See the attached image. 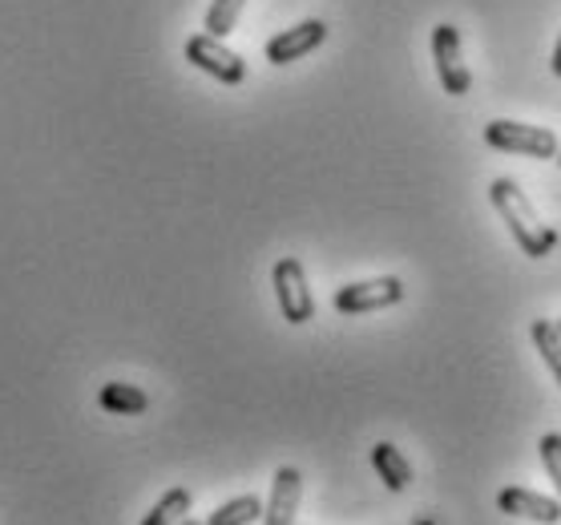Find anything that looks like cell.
Wrapping results in <instances>:
<instances>
[{"label": "cell", "mask_w": 561, "mask_h": 525, "mask_svg": "<svg viewBox=\"0 0 561 525\" xmlns=\"http://www.w3.org/2000/svg\"><path fill=\"white\" fill-rule=\"evenodd\" d=\"M182 525H206V522H194V517H182Z\"/></svg>", "instance_id": "ac0fdd59"}, {"label": "cell", "mask_w": 561, "mask_h": 525, "mask_svg": "<svg viewBox=\"0 0 561 525\" xmlns=\"http://www.w3.org/2000/svg\"><path fill=\"white\" fill-rule=\"evenodd\" d=\"M549 69H553V78H561V33H558V45H553V57H549Z\"/></svg>", "instance_id": "e0dca14e"}, {"label": "cell", "mask_w": 561, "mask_h": 525, "mask_svg": "<svg viewBox=\"0 0 561 525\" xmlns=\"http://www.w3.org/2000/svg\"><path fill=\"white\" fill-rule=\"evenodd\" d=\"M191 501H194V493L186 486L167 489L162 498L153 501L150 513H146V517H141L138 525H182V517L191 513Z\"/></svg>", "instance_id": "7c38bea8"}, {"label": "cell", "mask_w": 561, "mask_h": 525, "mask_svg": "<svg viewBox=\"0 0 561 525\" xmlns=\"http://www.w3.org/2000/svg\"><path fill=\"white\" fill-rule=\"evenodd\" d=\"M489 203H493L501 222L510 227L513 243L522 247L525 259H546L549 251L558 247V231L537 215V206L529 203V194H525L513 179L489 182Z\"/></svg>", "instance_id": "6da1fadb"}, {"label": "cell", "mask_w": 561, "mask_h": 525, "mask_svg": "<svg viewBox=\"0 0 561 525\" xmlns=\"http://www.w3.org/2000/svg\"><path fill=\"white\" fill-rule=\"evenodd\" d=\"M247 0H210V9H206V21H203V33L210 37H230L234 25H239V16H243Z\"/></svg>", "instance_id": "9a60e30c"}, {"label": "cell", "mask_w": 561, "mask_h": 525, "mask_svg": "<svg viewBox=\"0 0 561 525\" xmlns=\"http://www.w3.org/2000/svg\"><path fill=\"white\" fill-rule=\"evenodd\" d=\"M299 498H304V473H299L295 465H279V469H275V481H271L263 525H295Z\"/></svg>", "instance_id": "9c48e42d"}, {"label": "cell", "mask_w": 561, "mask_h": 525, "mask_svg": "<svg viewBox=\"0 0 561 525\" xmlns=\"http://www.w3.org/2000/svg\"><path fill=\"white\" fill-rule=\"evenodd\" d=\"M323 41H328V25H323V21H299V25L287 28V33H275L263 53H267L271 65H291V61H299V57H307V53H316Z\"/></svg>", "instance_id": "ba28073f"}, {"label": "cell", "mask_w": 561, "mask_h": 525, "mask_svg": "<svg viewBox=\"0 0 561 525\" xmlns=\"http://www.w3.org/2000/svg\"><path fill=\"white\" fill-rule=\"evenodd\" d=\"M537 448H541V465H546L549 481L558 486V498H561V433H546Z\"/></svg>", "instance_id": "2e32d148"}, {"label": "cell", "mask_w": 561, "mask_h": 525, "mask_svg": "<svg viewBox=\"0 0 561 525\" xmlns=\"http://www.w3.org/2000/svg\"><path fill=\"white\" fill-rule=\"evenodd\" d=\"M371 469L380 473V481L392 493H404L412 486V465L404 461V453L392 445V441H380V445L371 448Z\"/></svg>", "instance_id": "30bf717a"}, {"label": "cell", "mask_w": 561, "mask_h": 525, "mask_svg": "<svg viewBox=\"0 0 561 525\" xmlns=\"http://www.w3.org/2000/svg\"><path fill=\"white\" fill-rule=\"evenodd\" d=\"M497 510L505 517H525L537 525H561V498H546L537 489L525 486H505L497 493Z\"/></svg>", "instance_id": "52a82bcc"}, {"label": "cell", "mask_w": 561, "mask_h": 525, "mask_svg": "<svg viewBox=\"0 0 561 525\" xmlns=\"http://www.w3.org/2000/svg\"><path fill=\"white\" fill-rule=\"evenodd\" d=\"M485 146L501 150V155H525V158H558V134L546 126H525V122H510V117H493L485 126Z\"/></svg>", "instance_id": "7a4b0ae2"}, {"label": "cell", "mask_w": 561, "mask_h": 525, "mask_svg": "<svg viewBox=\"0 0 561 525\" xmlns=\"http://www.w3.org/2000/svg\"><path fill=\"white\" fill-rule=\"evenodd\" d=\"M263 501L255 498V493H243V498H230L227 505H218L210 517H206V525H255L263 522Z\"/></svg>", "instance_id": "4fadbf2b"}, {"label": "cell", "mask_w": 561, "mask_h": 525, "mask_svg": "<svg viewBox=\"0 0 561 525\" xmlns=\"http://www.w3.org/2000/svg\"><path fill=\"white\" fill-rule=\"evenodd\" d=\"M433 61H436V78H440V90L448 98H465L472 85L469 65L460 57V33L453 25H436L433 28Z\"/></svg>", "instance_id": "8992f818"}, {"label": "cell", "mask_w": 561, "mask_h": 525, "mask_svg": "<svg viewBox=\"0 0 561 525\" xmlns=\"http://www.w3.org/2000/svg\"><path fill=\"white\" fill-rule=\"evenodd\" d=\"M529 340H534L537 356L546 359V368L553 372V380L561 388V332L553 320H534L529 323Z\"/></svg>", "instance_id": "5bb4252c"}, {"label": "cell", "mask_w": 561, "mask_h": 525, "mask_svg": "<svg viewBox=\"0 0 561 525\" xmlns=\"http://www.w3.org/2000/svg\"><path fill=\"white\" fill-rule=\"evenodd\" d=\"M98 404H102L105 412H114V416H141V412L150 409V397H146L138 385L110 380V385L98 392Z\"/></svg>", "instance_id": "8fae6325"}, {"label": "cell", "mask_w": 561, "mask_h": 525, "mask_svg": "<svg viewBox=\"0 0 561 525\" xmlns=\"http://www.w3.org/2000/svg\"><path fill=\"white\" fill-rule=\"evenodd\" d=\"M404 299V279L396 275H376V279H359V283H344L335 292V311L340 316H368V311H383L396 308Z\"/></svg>", "instance_id": "277c9868"}, {"label": "cell", "mask_w": 561, "mask_h": 525, "mask_svg": "<svg viewBox=\"0 0 561 525\" xmlns=\"http://www.w3.org/2000/svg\"><path fill=\"white\" fill-rule=\"evenodd\" d=\"M271 283H275V299H279L283 320L304 328V323L316 320V299H311V287H307V271L299 259H279L271 267Z\"/></svg>", "instance_id": "3957f363"}, {"label": "cell", "mask_w": 561, "mask_h": 525, "mask_svg": "<svg viewBox=\"0 0 561 525\" xmlns=\"http://www.w3.org/2000/svg\"><path fill=\"white\" fill-rule=\"evenodd\" d=\"M186 61L194 65V69H203L206 78L222 81V85H243L247 81V61L239 57L234 49H227L218 37H210V33H194V37H186Z\"/></svg>", "instance_id": "5b68a950"}, {"label": "cell", "mask_w": 561, "mask_h": 525, "mask_svg": "<svg viewBox=\"0 0 561 525\" xmlns=\"http://www.w3.org/2000/svg\"><path fill=\"white\" fill-rule=\"evenodd\" d=\"M558 167H561V155H558Z\"/></svg>", "instance_id": "ffe728a7"}, {"label": "cell", "mask_w": 561, "mask_h": 525, "mask_svg": "<svg viewBox=\"0 0 561 525\" xmlns=\"http://www.w3.org/2000/svg\"><path fill=\"white\" fill-rule=\"evenodd\" d=\"M558 332H561V320H558Z\"/></svg>", "instance_id": "d6986e66"}]
</instances>
